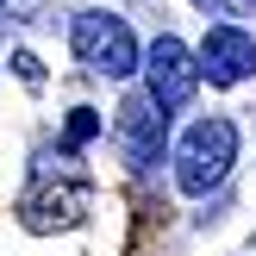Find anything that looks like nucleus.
Returning a JSON list of instances; mask_svg holds the SVG:
<instances>
[{
  "mask_svg": "<svg viewBox=\"0 0 256 256\" xmlns=\"http://www.w3.org/2000/svg\"><path fill=\"white\" fill-rule=\"evenodd\" d=\"M200 12H256V0H194Z\"/></svg>",
  "mask_w": 256,
  "mask_h": 256,
  "instance_id": "nucleus-8",
  "label": "nucleus"
},
{
  "mask_svg": "<svg viewBox=\"0 0 256 256\" xmlns=\"http://www.w3.org/2000/svg\"><path fill=\"white\" fill-rule=\"evenodd\" d=\"M238 162V125L232 119H194L175 144V188L182 194H212Z\"/></svg>",
  "mask_w": 256,
  "mask_h": 256,
  "instance_id": "nucleus-1",
  "label": "nucleus"
},
{
  "mask_svg": "<svg viewBox=\"0 0 256 256\" xmlns=\"http://www.w3.org/2000/svg\"><path fill=\"white\" fill-rule=\"evenodd\" d=\"M94 132H100V112H94V106H75V112H69V150L88 144Z\"/></svg>",
  "mask_w": 256,
  "mask_h": 256,
  "instance_id": "nucleus-7",
  "label": "nucleus"
},
{
  "mask_svg": "<svg viewBox=\"0 0 256 256\" xmlns=\"http://www.w3.org/2000/svg\"><path fill=\"white\" fill-rule=\"evenodd\" d=\"M200 50H188L182 38H156V44L144 50V88L162 100L169 112H182L188 100H194V88H200Z\"/></svg>",
  "mask_w": 256,
  "mask_h": 256,
  "instance_id": "nucleus-4",
  "label": "nucleus"
},
{
  "mask_svg": "<svg viewBox=\"0 0 256 256\" xmlns=\"http://www.w3.org/2000/svg\"><path fill=\"white\" fill-rule=\"evenodd\" d=\"M69 44H75V56H82V69L106 75V82H125L132 69H144V50H138L132 25H125L119 12H100V6L75 12V25H69Z\"/></svg>",
  "mask_w": 256,
  "mask_h": 256,
  "instance_id": "nucleus-2",
  "label": "nucleus"
},
{
  "mask_svg": "<svg viewBox=\"0 0 256 256\" xmlns=\"http://www.w3.org/2000/svg\"><path fill=\"white\" fill-rule=\"evenodd\" d=\"M200 69H206L212 88H238L256 75V38L238 32V25H212L206 44H200Z\"/></svg>",
  "mask_w": 256,
  "mask_h": 256,
  "instance_id": "nucleus-6",
  "label": "nucleus"
},
{
  "mask_svg": "<svg viewBox=\"0 0 256 256\" xmlns=\"http://www.w3.org/2000/svg\"><path fill=\"white\" fill-rule=\"evenodd\" d=\"M112 132H119V150L125 162H132L138 175H150L162 162V138H169V106H162L156 94H125L119 100V119H112Z\"/></svg>",
  "mask_w": 256,
  "mask_h": 256,
  "instance_id": "nucleus-3",
  "label": "nucleus"
},
{
  "mask_svg": "<svg viewBox=\"0 0 256 256\" xmlns=\"http://www.w3.org/2000/svg\"><path fill=\"white\" fill-rule=\"evenodd\" d=\"M88 212V182L82 175H69L62 188H50V169H38L32 194L19 200V219L32 225V232H56V225H75Z\"/></svg>",
  "mask_w": 256,
  "mask_h": 256,
  "instance_id": "nucleus-5",
  "label": "nucleus"
}]
</instances>
